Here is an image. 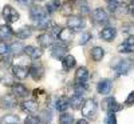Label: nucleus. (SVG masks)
<instances>
[{"label": "nucleus", "mask_w": 134, "mask_h": 124, "mask_svg": "<svg viewBox=\"0 0 134 124\" xmlns=\"http://www.w3.org/2000/svg\"><path fill=\"white\" fill-rule=\"evenodd\" d=\"M9 52L14 53V55H20L21 52H24V46L21 43H14L9 46Z\"/></svg>", "instance_id": "27"}, {"label": "nucleus", "mask_w": 134, "mask_h": 124, "mask_svg": "<svg viewBox=\"0 0 134 124\" xmlns=\"http://www.w3.org/2000/svg\"><path fill=\"white\" fill-rule=\"evenodd\" d=\"M12 35H15V32H14V29L11 28L8 24L0 26V39H2V41L9 40L11 38H12Z\"/></svg>", "instance_id": "15"}, {"label": "nucleus", "mask_w": 134, "mask_h": 124, "mask_svg": "<svg viewBox=\"0 0 134 124\" xmlns=\"http://www.w3.org/2000/svg\"><path fill=\"white\" fill-rule=\"evenodd\" d=\"M124 43L127 44V46H130V47H134V35H130Z\"/></svg>", "instance_id": "43"}, {"label": "nucleus", "mask_w": 134, "mask_h": 124, "mask_svg": "<svg viewBox=\"0 0 134 124\" xmlns=\"http://www.w3.org/2000/svg\"><path fill=\"white\" fill-rule=\"evenodd\" d=\"M38 43L43 48H47V47L54 44V38H52L51 33H42V35L38 36Z\"/></svg>", "instance_id": "16"}, {"label": "nucleus", "mask_w": 134, "mask_h": 124, "mask_svg": "<svg viewBox=\"0 0 134 124\" xmlns=\"http://www.w3.org/2000/svg\"><path fill=\"white\" fill-rule=\"evenodd\" d=\"M2 124H19V117L16 115H5L0 119Z\"/></svg>", "instance_id": "26"}, {"label": "nucleus", "mask_w": 134, "mask_h": 124, "mask_svg": "<svg viewBox=\"0 0 134 124\" xmlns=\"http://www.w3.org/2000/svg\"><path fill=\"white\" fill-rule=\"evenodd\" d=\"M9 52V46L5 41H0V55H7Z\"/></svg>", "instance_id": "37"}, {"label": "nucleus", "mask_w": 134, "mask_h": 124, "mask_svg": "<svg viewBox=\"0 0 134 124\" xmlns=\"http://www.w3.org/2000/svg\"><path fill=\"white\" fill-rule=\"evenodd\" d=\"M30 16L34 21H36V23H40V21L46 20L47 19V12L44 11L42 7H32L30 9Z\"/></svg>", "instance_id": "5"}, {"label": "nucleus", "mask_w": 134, "mask_h": 124, "mask_svg": "<svg viewBox=\"0 0 134 124\" xmlns=\"http://www.w3.org/2000/svg\"><path fill=\"white\" fill-rule=\"evenodd\" d=\"M59 8H60V2L59 0H51V2H48L46 4V12L54 14V12H57Z\"/></svg>", "instance_id": "25"}, {"label": "nucleus", "mask_w": 134, "mask_h": 124, "mask_svg": "<svg viewBox=\"0 0 134 124\" xmlns=\"http://www.w3.org/2000/svg\"><path fill=\"white\" fill-rule=\"evenodd\" d=\"M59 40L60 41H63V43H71V40H72V38H74V31L72 29H70V28H63L62 31H60V33H59Z\"/></svg>", "instance_id": "19"}, {"label": "nucleus", "mask_w": 134, "mask_h": 124, "mask_svg": "<svg viewBox=\"0 0 134 124\" xmlns=\"http://www.w3.org/2000/svg\"><path fill=\"white\" fill-rule=\"evenodd\" d=\"M127 12H129L130 16H134V2H131L130 5L127 7Z\"/></svg>", "instance_id": "45"}, {"label": "nucleus", "mask_w": 134, "mask_h": 124, "mask_svg": "<svg viewBox=\"0 0 134 124\" xmlns=\"http://www.w3.org/2000/svg\"><path fill=\"white\" fill-rule=\"evenodd\" d=\"M133 67V60L130 59H125V60H119V63H117L114 65V70L117 71L118 75H126Z\"/></svg>", "instance_id": "6"}, {"label": "nucleus", "mask_w": 134, "mask_h": 124, "mask_svg": "<svg viewBox=\"0 0 134 124\" xmlns=\"http://www.w3.org/2000/svg\"><path fill=\"white\" fill-rule=\"evenodd\" d=\"M86 89H87L86 84H75V95H81L82 96Z\"/></svg>", "instance_id": "36"}, {"label": "nucleus", "mask_w": 134, "mask_h": 124, "mask_svg": "<svg viewBox=\"0 0 134 124\" xmlns=\"http://www.w3.org/2000/svg\"><path fill=\"white\" fill-rule=\"evenodd\" d=\"M102 108L107 112V114H115V112L122 109V106L118 103L114 97H106L102 101Z\"/></svg>", "instance_id": "2"}, {"label": "nucleus", "mask_w": 134, "mask_h": 124, "mask_svg": "<svg viewBox=\"0 0 134 124\" xmlns=\"http://www.w3.org/2000/svg\"><path fill=\"white\" fill-rule=\"evenodd\" d=\"M93 20L94 23L97 24H107L109 23V16L106 14V11L102 9V8H97L93 11Z\"/></svg>", "instance_id": "7"}, {"label": "nucleus", "mask_w": 134, "mask_h": 124, "mask_svg": "<svg viewBox=\"0 0 134 124\" xmlns=\"http://www.w3.org/2000/svg\"><path fill=\"white\" fill-rule=\"evenodd\" d=\"M34 49H35V47H32V46H27V47H24V53H26V55H28V56H31V55H32V52H34Z\"/></svg>", "instance_id": "44"}, {"label": "nucleus", "mask_w": 134, "mask_h": 124, "mask_svg": "<svg viewBox=\"0 0 134 124\" xmlns=\"http://www.w3.org/2000/svg\"><path fill=\"white\" fill-rule=\"evenodd\" d=\"M127 2H134V0H127Z\"/></svg>", "instance_id": "50"}, {"label": "nucleus", "mask_w": 134, "mask_h": 124, "mask_svg": "<svg viewBox=\"0 0 134 124\" xmlns=\"http://www.w3.org/2000/svg\"><path fill=\"white\" fill-rule=\"evenodd\" d=\"M67 27H69L70 29H72V31H78V29L85 27V20L81 16L71 15V16H69V19H67Z\"/></svg>", "instance_id": "4"}, {"label": "nucleus", "mask_w": 134, "mask_h": 124, "mask_svg": "<svg viewBox=\"0 0 134 124\" xmlns=\"http://www.w3.org/2000/svg\"><path fill=\"white\" fill-rule=\"evenodd\" d=\"M51 117H52L51 112H50L48 109H44V111H42V112H40L39 120H40V121H43V123H48V121H51Z\"/></svg>", "instance_id": "32"}, {"label": "nucleus", "mask_w": 134, "mask_h": 124, "mask_svg": "<svg viewBox=\"0 0 134 124\" xmlns=\"http://www.w3.org/2000/svg\"><path fill=\"white\" fill-rule=\"evenodd\" d=\"M125 104H126V106H133V104H134V91L130 92V95L127 96V99H126V101H125Z\"/></svg>", "instance_id": "42"}, {"label": "nucleus", "mask_w": 134, "mask_h": 124, "mask_svg": "<svg viewBox=\"0 0 134 124\" xmlns=\"http://www.w3.org/2000/svg\"><path fill=\"white\" fill-rule=\"evenodd\" d=\"M12 94L16 97H26L28 95V91H27L26 85L20 84V83H16V84L12 85Z\"/></svg>", "instance_id": "18"}, {"label": "nucleus", "mask_w": 134, "mask_h": 124, "mask_svg": "<svg viewBox=\"0 0 134 124\" xmlns=\"http://www.w3.org/2000/svg\"><path fill=\"white\" fill-rule=\"evenodd\" d=\"M111 88H113V83H111V80H109V79H102L98 85H97V91L100 94V95H109Z\"/></svg>", "instance_id": "12"}, {"label": "nucleus", "mask_w": 134, "mask_h": 124, "mask_svg": "<svg viewBox=\"0 0 134 124\" xmlns=\"http://www.w3.org/2000/svg\"><path fill=\"white\" fill-rule=\"evenodd\" d=\"M62 65H63V70L70 71L76 65V60H75V58L72 55H67L66 58L63 59V61H62Z\"/></svg>", "instance_id": "20"}, {"label": "nucleus", "mask_w": 134, "mask_h": 124, "mask_svg": "<svg viewBox=\"0 0 134 124\" xmlns=\"http://www.w3.org/2000/svg\"><path fill=\"white\" fill-rule=\"evenodd\" d=\"M11 63H12V58L11 56H5V58L0 59V70H7L8 67L11 65Z\"/></svg>", "instance_id": "33"}, {"label": "nucleus", "mask_w": 134, "mask_h": 124, "mask_svg": "<svg viewBox=\"0 0 134 124\" xmlns=\"http://www.w3.org/2000/svg\"><path fill=\"white\" fill-rule=\"evenodd\" d=\"M2 83L7 87H12L15 83H14V75L11 73H4V76L2 77Z\"/></svg>", "instance_id": "30"}, {"label": "nucleus", "mask_w": 134, "mask_h": 124, "mask_svg": "<svg viewBox=\"0 0 134 124\" xmlns=\"http://www.w3.org/2000/svg\"><path fill=\"white\" fill-rule=\"evenodd\" d=\"M40 123V120H39V117L38 116H27V119H26V121H24V124H39Z\"/></svg>", "instance_id": "38"}, {"label": "nucleus", "mask_w": 134, "mask_h": 124, "mask_svg": "<svg viewBox=\"0 0 134 124\" xmlns=\"http://www.w3.org/2000/svg\"><path fill=\"white\" fill-rule=\"evenodd\" d=\"M91 39V33L90 32H83L81 35V39H79V44L81 46H85V44H87V41Z\"/></svg>", "instance_id": "35"}, {"label": "nucleus", "mask_w": 134, "mask_h": 124, "mask_svg": "<svg viewBox=\"0 0 134 124\" xmlns=\"http://www.w3.org/2000/svg\"><path fill=\"white\" fill-rule=\"evenodd\" d=\"M97 109H98V106H97V101L94 99H87L85 100V103L82 106V115L85 117H95L97 115Z\"/></svg>", "instance_id": "1"}, {"label": "nucleus", "mask_w": 134, "mask_h": 124, "mask_svg": "<svg viewBox=\"0 0 134 124\" xmlns=\"http://www.w3.org/2000/svg\"><path fill=\"white\" fill-rule=\"evenodd\" d=\"M74 123V117L70 114H62L59 116V124H72Z\"/></svg>", "instance_id": "29"}, {"label": "nucleus", "mask_w": 134, "mask_h": 124, "mask_svg": "<svg viewBox=\"0 0 134 124\" xmlns=\"http://www.w3.org/2000/svg\"><path fill=\"white\" fill-rule=\"evenodd\" d=\"M69 107H70V99H69V97L60 96V97L57 100V109H58L59 112H64Z\"/></svg>", "instance_id": "21"}, {"label": "nucleus", "mask_w": 134, "mask_h": 124, "mask_svg": "<svg viewBox=\"0 0 134 124\" xmlns=\"http://www.w3.org/2000/svg\"><path fill=\"white\" fill-rule=\"evenodd\" d=\"M71 12V7L69 8V3H66V5H64V9H63V14L64 15H69Z\"/></svg>", "instance_id": "47"}, {"label": "nucleus", "mask_w": 134, "mask_h": 124, "mask_svg": "<svg viewBox=\"0 0 134 124\" xmlns=\"http://www.w3.org/2000/svg\"><path fill=\"white\" fill-rule=\"evenodd\" d=\"M106 124H117L115 114H107V116H106Z\"/></svg>", "instance_id": "39"}, {"label": "nucleus", "mask_w": 134, "mask_h": 124, "mask_svg": "<svg viewBox=\"0 0 134 124\" xmlns=\"http://www.w3.org/2000/svg\"><path fill=\"white\" fill-rule=\"evenodd\" d=\"M18 3H20L21 5H30L32 4V0H16Z\"/></svg>", "instance_id": "46"}, {"label": "nucleus", "mask_w": 134, "mask_h": 124, "mask_svg": "<svg viewBox=\"0 0 134 124\" xmlns=\"http://www.w3.org/2000/svg\"><path fill=\"white\" fill-rule=\"evenodd\" d=\"M78 8H79V12L82 15H88L90 14V8H88L87 3L85 0H79V3H78Z\"/></svg>", "instance_id": "31"}, {"label": "nucleus", "mask_w": 134, "mask_h": 124, "mask_svg": "<svg viewBox=\"0 0 134 124\" xmlns=\"http://www.w3.org/2000/svg\"><path fill=\"white\" fill-rule=\"evenodd\" d=\"M51 31H52V35H55V36H59V33H60L62 28H60L59 26H57V24H52Z\"/></svg>", "instance_id": "41"}, {"label": "nucleus", "mask_w": 134, "mask_h": 124, "mask_svg": "<svg viewBox=\"0 0 134 124\" xmlns=\"http://www.w3.org/2000/svg\"><path fill=\"white\" fill-rule=\"evenodd\" d=\"M131 51H133V47L127 46L125 43H122L118 46V52H121V53H130Z\"/></svg>", "instance_id": "34"}, {"label": "nucleus", "mask_w": 134, "mask_h": 124, "mask_svg": "<svg viewBox=\"0 0 134 124\" xmlns=\"http://www.w3.org/2000/svg\"><path fill=\"white\" fill-rule=\"evenodd\" d=\"M76 124H88V123H87V120L81 119V120H78V121H76Z\"/></svg>", "instance_id": "48"}, {"label": "nucleus", "mask_w": 134, "mask_h": 124, "mask_svg": "<svg viewBox=\"0 0 134 124\" xmlns=\"http://www.w3.org/2000/svg\"><path fill=\"white\" fill-rule=\"evenodd\" d=\"M107 7H109V11L111 14H115L117 11L122 7V3L118 2V0H113V2H109L107 3Z\"/></svg>", "instance_id": "28"}, {"label": "nucleus", "mask_w": 134, "mask_h": 124, "mask_svg": "<svg viewBox=\"0 0 134 124\" xmlns=\"http://www.w3.org/2000/svg\"><path fill=\"white\" fill-rule=\"evenodd\" d=\"M15 35H16V38H19V39H27V38L31 36V28L27 27V26H24V27L16 29Z\"/></svg>", "instance_id": "24"}, {"label": "nucleus", "mask_w": 134, "mask_h": 124, "mask_svg": "<svg viewBox=\"0 0 134 124\" xmlns=\"http://www.w3.org/2000/svg\"><path fill=\"white\" fill-rule=\"evenodd\" d=\"M12 75L19 80H24L30 75V70L24 65H12Z\"/></svg>", "instance_id": "11"}, {"label": "nucleus", "mask_w": 134, "mask_h": 124, "mask_svg": "<svg viewBox=\"0 0 134 124\" xmlns=\"http://www.w3.org/2000/svg\"><path fill=\"white\" fill-rule=\"evenodd\" d=\"M30 75L34 80H40L44 75V67L42 65V63H34L30 68Z\"/></svg>", "instance_id": "10"}, {"label": "nucleus", "mask_w": 134, "mask_h": 124, "mask_svg": "<svg viewBox=\"0 0 134 124\" xmlns=\"http://www.w3.org/2000/svg\"><path fill=\"white\" fill-rule=\"evenodd\" d=\"M42 53H43V52H42V49H40V48H35L30 58H31V59H34V60H36V59H39L40 56H42Z\"/></svg>", "instance_id": "40"}, {"label": "nucleus", "mask_w": 134, "mask_h": 124, "mask_svg": "<svg viewBox=\"0 0 134 124\" xmlns=\"http://www.w3.org/2000/svg\"><path fill=\"white\" fill-rule=\"evenodd\" d=\"M67 47L63 46V44H54V47H52V51H51V55H52V58L54 59H64L66 56H67Z\"/></svg>", "instance_id": "8"}, {"label": "nucleus", "mask_w": 134, "mask_h": 124, "mask_svg": "<svg viewBox=\"0 0 134 124\" xmlns=\"http://www.w3.org/2000/svg\"><path fill=\"white\" fill-rule=\"evenodd\" d=\"M105 56V49L102 47H94L91 49V58L94 61H100Z\"/></svg>", "instance_id": "22"}, {"label": "nucleus", "mask_w": 134, "mask_h": 124, "mask_svg": "<svg viewBox=\"0 0 134 124\" xmlns=\"http://www.w3.org/2000/svg\"><path fill=\"white\" fill-rule=\"evenodd\" d=\"M20 107L24 112H27V114H34V112L38 111V103L35 100H26L21 103Z\"/></svg>", "instance_id": "17"}, {"label": "nucleus", "mask_w": 134, "mask_h": 124, "mask_svg": "<svg viewBox=\"0 0 134 124\" xmlns=\"http://www.w3.org/2000/svg\"><path fill=\"white\" fill-rule=\"evenodd\" d=\"M16 96L14 95H4L0 99V107L4 109H12L16 107Z\"/></svg>", "instance_id": "9"}, {"label": "nucleus", "mask_w": 134, "mask_h": 124, "mask_svg": "<svg viewBox=\"0 0 134 124\" xmlns=\"http://www.w3.org/2000/svg\"><path fill=\"white\" fill-rule=\"evenodd\" d=\"M83 97L81 96V95H74L71 99H70V106L74 108V109H79V108H82V106H83Z\"/></svg>", "instance_id": "23"}, {"label": "nucleus", "mask_w": 134, "mask_h": 124, "mask_svg": "<svg viewBox=\"0 0 134 124\" xmlns=\"http://www.w3.org/2000/svg\"><path fill=\"white\" fill-rule=\"evenodd\" d=\"M3 17L9 24L11 23H16V21L19 20V14L11 5H4V8H3Z\"/></svg>", "instance_id": "3"}, {"label": "nucleus", "mask_w": 134, "mask_h": 124, "mask_svg": "<svg viewBox=\"0 0 134 124\" xmlns=\"http://www.w3.org/2000/svg\"><path fill=\"white\" fill-rule=\"evenodd\" d=\"M115 35H117V31L113 27H105L102 31H100V33H99L100 39L105 40V41H111L115 38Z\"/></svg>", "instance_id": "14"}, {"label": "nucleus", "mask_w": 134, "mask_h": 124, "mask_svg": "<svg viewBox=\"0 0 134 124\" xmlns=\"http://www.w3.org/2000/svg\"><path fill=\"white\" fill-rule=\"evenodd\" d=\"M88 79V70L86 67H79L75 72V83L76 84H86Z\"/></svg>", "instance_id": "13"}, {"label": "nucleus", "mask_w": 134, "mask_h": 124, "mask_svg": "<svg viewBox=\"0 0 134 124\" xmlns=\"http://www.w3.org/2000/svg\"><path fill=\"white\" fill-rule=\"evenodd\" d=\"M106 2H107V3H109V2H113V0H106Z\"/></svg>", "instance_id": "49"}]
</instances>
